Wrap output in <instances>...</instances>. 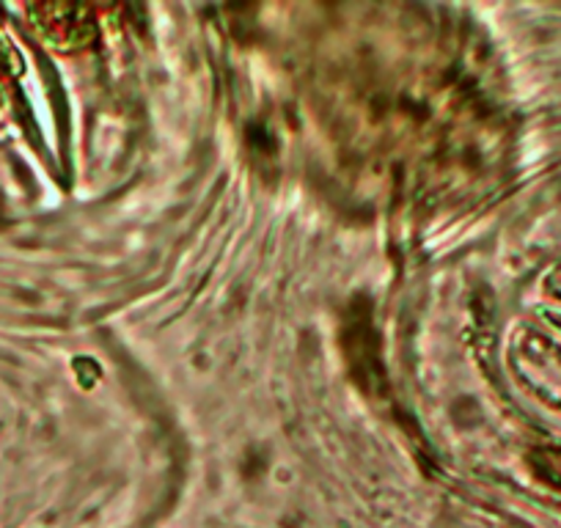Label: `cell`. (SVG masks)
<instances>
[{"mask_svg":"<svg viewBox=\"0 0 561 528\" xmlns=\"http://www.w3.org/2000/svg\"><path fill=\"white\" fill-rule=\"evenodd\" d=\"M34 25L56 50H78L94 39V18L85 7H36Z\"/></svg>","mask_w":561,"mask_h":528,"instance_id":"cell-1","label":"cell"}]
</instances>
